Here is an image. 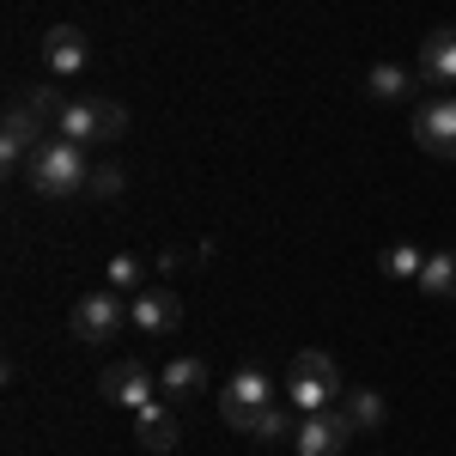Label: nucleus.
Wrapping results in <instances>:
<instances>
[{"label":"nucleus","mask_w":456,"mask_h":456,"mask_svg":"<svg viewBox=\"0 0 456 456\" xmlns=\"http://www.w3.org/2000/svg\"><path fill=\"white\" fill-rule=\"evenodd\" d=\"M25 183H31L37 195H49V201H61L73 189H86L92 171H86V146L68 141V134H55V141H43L31 152V165H25Z\"/></svg>","instance_id":"nucleus-1"},{"label":"nucleus","mask_w":456,"mask_h":456,"mask_svg":"<svg viewBox=\"0 0 456 456\" xmlns=\"http://www.w3.org/2000/svg\"><path fill=\"white\" fill-rule=\"evenodd\" d=\"M134 316H128V305H122V292L116 286H104V292H86L79 305H73L68 316V329H73V341H86V347H104L110 335H122Z\"/></svg>","instance_id":"nucleus-2"},{"label":"nucleus","mask_w":456,"mask_h":456,"mask_svg":"<svg viewBox=\"0 0 456 456\" xmlns=\"http://www.w3.org/2000/svg\"><path fill=\"white\" fill-rule=\"evenodd\" d=\"M128 128V110L116 104V98H73L61 110V122H55V134H68V141H116Z\"/></svg>","instance_id":"nucleus-3"},{"label":"nucleus","mask_w":456,"mask_h":456,"mask_svg":"<svg viewBox=\"0 0 456 456\" xmlns=\"http://www.w3.org/2000/svg\"><path fill=\"white\" fill-rule=\"evenodd\" d=\"M414 141L432 159H456V92H438V98L414 104Z\"/></svg>","instance_id":"nucleus-4"},{"label":"nucleus","mask_w":456,"mask_h":456,"mask_svg":"<svg viewBox=\"0 0 456 456\" xmlns=\"http://www.w3.org/2000/svg\"><path fill=\"white\" fill-rule=\"evenodd\" d=\"M353 438V420L347 408H322V414H305L298 432H292V451L298 456H341Z\"/></svg>","instance_id":"nucleus-5"},{"label":"nucleus","mask_w":456,"mask_h":456,"mask_svg":"<svg viewBox=\"0 0 456 456\" xmlns=\"http://www.w3.org/2000/svg\"><path fill=\"white\" fill-rule=\"evenodd\" d=\"M37 134H43V122L31 116V104H25V98H12L6 128H0V159H6V171H25V165H31V152L43 146Z\"/></svg>","instance_id":"nucleus-6"},{"label":"nucleus","mask_w":456,"mask_h":456,"mask_svg":"<svg viewBox=\"0 0 456 456\" xmlns=\"http://www.w3.org/2000/svg\"><path fill=\"white\" fill-rule=\"evenodd\" d=\"M128 316H134V329H146V335H171L176 322H183V298H176L171 286H141Z\"/></svg>","instance_id":"nucleus-7"},{"label":"nucleus","mask_w":456,"mask_h":456,"mask_svg":"<svg viewBox=\"0 0 456 456\" xmlns=\"http://www.w3.org/2000/svg\"><path fill=\"white\" fill-rule=\"evenodd\" d=\"M274 402V378L262 371V365H244L232 384H225V395H219V414H225V426L238 420V414H249V408H268Z\"/></svg>","instance_id":"nucleus-8"},{"label":"nucleus","mask_w":456,"mask_h":456,"mask_svg":"<svg viewBox=\"0 0 456 456\" xmlns=\"http://www.w3.org/2000/svg\"><path fill=\"white\" fill-rule=\"evenodd\" d=\"M43 61H49L55 79H73V73H86V61H92V43H86L79 25H55V31L43 37Z\"/></svg>","instance_id":"nucleus-9"},{"label":"nucleus","mask_w":456,"mask_h":456,"mask_svg":"<svg viewBox=\"0 0 456 456\" xmlns=\"http://www.w3.org/2000/svg\"><path fill=\"white\" fill-rule=\"evenodd\" d=\"M98 389L116 408H146L152 402V371H146L141 359H122V365H110L104 378H98Z\"/></svg>","instance_id":"nucleus-10"},{"label":"nucleus","mask_w":456,"mask_h":456,"mask_svg":"<svg viewBox=\"0 0 456 456\" xmlns=\"http://www.w3.org/2000/svg\"><path fill=\"white\" fill-rule=\"evenodd\" d=\"M134 438H141L146 451H176V438H183V426H176V408L171 395H152L146 408H134Z\"/></svg>","instance_id":"nucleus-11"},{"label":"nucleus","mask_w":456,"mask_h":456,"mask_svg":"<svg viewBox=\"0 0 456 456\" xmlns=\"http://www.w3.org/2000/svg\"><path fill=\"white\" fill-rule=\"evenodd\" d=\"M420 79H432V86H456V25H444V31H432L420 43Z\"/></svg>","instance_id":"nucleus-12"},{"label":"nucleus","mask_w":456,"mask_h":456,"mask_svg":"<svg viewBox=\"0 0 456 456\" xmlns=\"http://www.w3.org/2000/svg\"><path fill=\"white\" fill-rule=\"evenodd\" d=\"M420 286L432 298H456V249H432V256H426Z\"/></svg>","instance_id":"nucleus-13"},{"label":"nucleus","mask_w":456,"mask_h":456,"mask_svg":"<svg viewBox=\"0 0 456 456\" xmlns=\"http://www.w3.org/2000/svg\"><path fill=\"white\" fill-rule=\"evenodd\" d=\"M365 92H371V98H408V92H414V73L408 68H395V61H378V68L365 73Z\"/></svg>","instance_id":"nucleus-14"},{"label":"nucleus","mask_w":456,"mask_h":456,"mask_svg":"<svg viewBox=\"0 0 456 456\" xmlns=\"http://www.w3.org/2000/svg\"><path fill=\"white\" fill-rule=\"evenodd\" d=\"M384 395H378V389H353L347 395V420H353V432H378V426H384Z\"/></svg>","instance_id":"nucleus-15"},{"label":"nucleus","mask_w":456,"mask_h":456,"mask_svg":"<svg viewBox=\"0 0 456 456\" xmlns=\"http://www.w3.org/2000/svg\"><path fill=\"white\" fill-rule=\"evenodd\" d=\"M159 384H165V395H195V389L208 384V365L201 359H171Z\"/></svg>","instance_id":"nucleus-16"},{"label":"nucleus","mask_w":456,"mask_h":456,"mask_svg":"<svg viewBox=\"0 0 456 456\" xmlns=\"http://www.w3.org/2000/svg\"><path fill=\"white\" fill-rule=\"evenodd\" d=\"M420 268H426V256L414 244H389L384 249V274L389 281H420Z\"/></svg>","instance_id":"nucleus-17"},{"label":"nucleus","mask_w":456,"mask_h":456,"mask_svg":"<svg viewBox=\"0 0 456 456\" xmlns=\"http://www.w3.org/2000/svg\"><path fill=\"white\" fill-rule=\"evenodd\" d=\"M25 104H31V116L37 122H61V92H55V86H31V92H25Z\"/></svg>","instance_id":"nucleus-18"},{"label":"nucleus","mask_w":456,"mask_h":456,"mask_svg":"<svg viewBox=\"0 0 456 456\" xmlns=\"http://www.w3.org/2000/svg\"><path fill=\"white\" fill-rule=\"evenodd\" d=\"M86 189H92V195H98V201H116V195H122V171H116V165H98V171H92V183H86Z\"/></svg>","instance_id":"nucleus-19"},{"label":"nucleus","mask_w":456,"mask_h":456,"mask_svg":"<svg viewBox=\"0 0 456 456\" xmlns=\"http://www.w3.org/2000/svg\"><path fill=\"white\" fill-rule=\"evenodd\" d=\"M110 286H116V292H128V286L141 281V262H134V256H116V262H110V274H104Z\"/></svg>","instance_id":"nucleus-20"}]
</instances>
